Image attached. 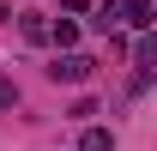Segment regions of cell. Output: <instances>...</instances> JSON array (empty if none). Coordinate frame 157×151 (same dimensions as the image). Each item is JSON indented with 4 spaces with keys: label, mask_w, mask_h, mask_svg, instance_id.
<instances>
[{
    "label": "cell",
    "mask_w": 157,
    "mask_h": 151,
    "mask_svg": "<svg viewBox=\"0 0 157 151\" xmlns=\"http://www.w3.org/2000/svg\"><path fill=\"white\" fill-rule=\"evenodd\" d=\"M91 73H97V60H91V55H78V48H67V55L48 60V79H55V85H85Z\"/></svg>",
    "instance_id": "cell-1"
},
{
    "label": "cell",
    "mask_w": 157,
    "mask_h": 151,
    "mask_svg": "<svg viewBox=\"0 0 157 151\" xmlns=\"http://www.w3.org/2000/svg\"><path fill=\"white\" fill-rule=\"evenodd\" d=\"M121 24H133L139 37L157 24V0H121Z\"/></svg>",
    "instance_id": "cell-2"
},
{
    "label": "cell",
    "mask_w": 157,
    "mask_h": 151,
    "mask_svg": "<svg viewBox=\"0 0 157 151\" xmlns=\"http://www.w3.org/2000/svg\"><path fill=\"white\" fill-rule=\"evenodd\" d=\"M115 24H121V0H97V6H91V30H103V37H109Z\"/></svg>",
    "instance_id": "cell-3"
},
{
    "label": "cell",
    "mask_w": 157,
    "mask_h": 151,
    "mask_svg": "<svg viewBox=\"0 0 157 151\" xmlns=\"http://www.w3.org/2000/svg\"><path fill=\"white\" fill-rule=\"evenodd\" d=\"M18 30H24V42H55V24L42 18V12H24V18H18Z\"/></svg>",
    "instance_id": "cell-4"
},
{
    "label": "cell",
    "mask_w": 157,
    "mask_h": 151,
    "mask_svg": "<svg viewBox=\"0 0 157 151\" xmlns=\"http://www.w3.org/2000/svg\"><path fill=\"white\" fill-rule=\"evenodd\" d=\"M78 151H115V133H109V127H85Z\"/></svg>",
    "instance_id": "cell-5"
},
{
    "label": "cell",
    "mask_w": 157,
    "mask_h": 151,
    "mask_svg": "<svg viewBox=\"0 0 157 151\" xmlns=\"http://www.w3.org/2000/svg\"><path fill=\"white\" fill-rule=\"evenodd\" d=\"M133 60H139V67H151V60H157V37H151V30L133 42Z\"/></svg>",
    "instance_id": "cell-6"
},
{
    "label": "cell",
    "mask_w": 157,
    "mask_h": 151,
    "mask_svg": "<svg viewBox=\"0 0 157 151\" xmlns=\"http://www.w3.org/2000/svg\"><path fill=\"white\" fill-rule=\"evenodd\" d=\"M55 42H60V55H67V48L78 42V24H73V18H60V24H55Z\"/></svg>",
    "instance_id": "cell-7"
},
{
    "label": "cell",
    "mask_w": 157,
    "mask_h": 151,
    "mask_svg": "<svg viewBox=\"0 0 157 151\" xmlns=\"http://www.w3.org/2000/svg\"><path fill=\"white\" fill-rule=\"evenodd\" d=\"M12 103H18V85H12V79H0V109H12Z\"/></svg>",
    "instance_id": "cell-8"
}]
</instances>
